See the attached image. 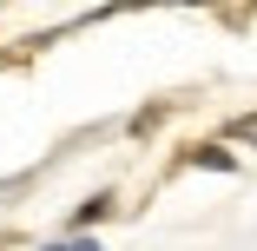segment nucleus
Listing matches in <instances>:
<instances>
[{
	"instance_id": "nucleus-2",
	"label": "nucleus",
	"mask_w": 257,
	"mask_h": 251,
	"mask_svg": "<svg viewBox=\"0 0 257 251\" xmlns=\"http://www.w3.org/2000/svg\"><path fill=\"white\" fill-rule=\"evenodd\" d=\"M152 7H198V0H152Z\"/></svg>"
},
{
	"instance_id": "nucleus-3",
	"label": "nucleus",
	"mask_w": 257,
	"mask_h": 251,
	"mask_svg": "<svg viewBox=\"0 0 257 251\" xmlns=\"http://www.w3.org/2000/svg\"><path fill=\"white\" fill-rule=\"evenodd\" d=\"M237 132H244V139H257V119H244V126H237Z\"/></svg>"
},
{
	"instance_id": "nucleus-1",
	"label": "nucleus",
	"mask_w": 257,
	"mask_h": 251,
	"mask_svg": "<svg viewBox=\"0 0 257 251\" xmlns=\"http://www.w3.org/2000/svg\"><path fill=\"white\" fill-rule=\"evenodd\" d=\"M191 165H204V172H237V152H231V145H198Z\"/></svg>"
}]
</instances>
